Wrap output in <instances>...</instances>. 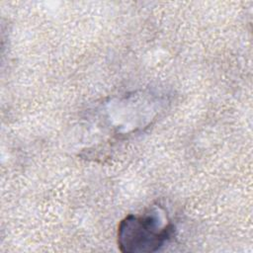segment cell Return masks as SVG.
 Segmentation results:
<instances>
[{
  "instance_id": "obj_1",
  "label": "cell",
  "mask_w": 253,
  "mask_h": 253,
  "mask_svg": "<svg viewBox=\"0 0 253 253\" xmlns=\"http://www.w3.org/2000/svg\"><path fill=\"white\" fill-rule=\"evenodd\" d=\"M175 232V225L159 210L126 216L119 224L118 245L124 253H149L158 251Z\"/></svg>"
}]
</instances>
